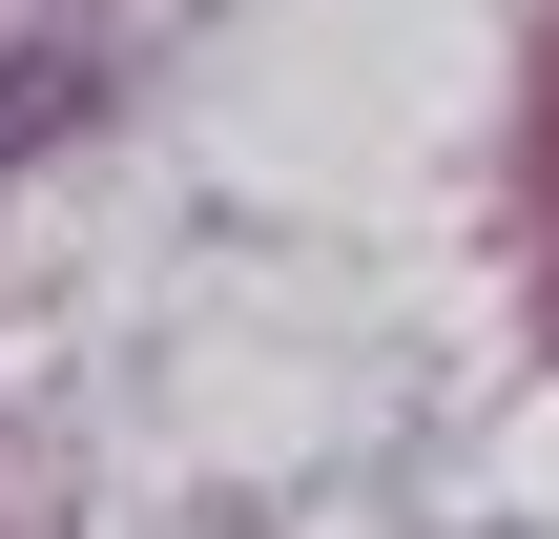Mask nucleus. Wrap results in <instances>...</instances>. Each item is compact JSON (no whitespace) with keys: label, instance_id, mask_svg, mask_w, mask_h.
<instances>
[]
</instances>
